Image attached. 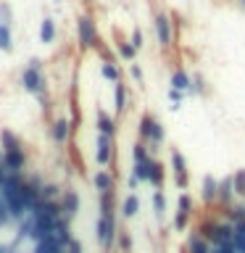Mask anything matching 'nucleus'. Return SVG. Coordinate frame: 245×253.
Listing matches in <instances>:
<instances>
[{"label":"nucleus","instance_id":"nucleus-1","mask_svg":"<svg viewBox=\"0 0 245 253\" xmlns=\"http://www.w3.org/2000/svg\"><path fill=\"white\" fill-rule=\"evenodd\" d=\"M21 87H24L27 92H32L35 98L42 100L45 114L50 116V98H47V82H45L42 63H40V58H32V61H29V66L21 71Z\"/></svg>","mask_w":245,"mask_h":253},{"label":"nucleus","instance_id":"nucleus-2","mask_svg":"<svg viewBox=\"0 0 245 253\" xmlns=\"http://www.w3.org/2000/svg\"><path fill=\"white\" fill-rule=\"evenodd\" d=\"M198 232H201L205 240L211 243V248H224V245H235V224L221 216V219H205L198 224Z\"/></svg>","mask_w":245,"mask_h":253},{"label":"nucleus","instance_id":"nucleus-3","mask_svg":"<svg viewBox=\"0 0 245 253\" xmlns=\"http://www.w3.org/2000/svg\"><path fill=\"white\" fill-rule=\"evenodd\" d=\"M116 237H119V219L98 213V219H95V240H98V245L106 253H111L116 245Z\"/></svg>","mask_w":245,"mask_h":253},{"label":"nucleus","instance_id":"nucleus-4","mask_svg":"<svg viewBox=\"0 0 245 253\" xmlns=\"http://www.w3.org/2000/svg\"><path fill=\"white\" fill-rule=\"evenodd\" d=\"M153 161H156V156H150V150H148L145 142H140V140L134 142V145H132V174L140 182H148L150 179Z\"/></svg>","mask_w":245,"mask_h":253},{"label":"nucleus","instance_id":"nucleus-5","mask_svg":"<svg viewBox=\"0 0 245 253\" xmlns=\"http://www.w3.org/2000/svg\"><path fill=\"white\" fill-rule=\"evenodd\" d=\"M77 40L82 47H98L100 37H98V27L90 16H79L77 19Z\"/></svg>","mask_w":245,"mask_h":253},{"label":"nucleus","instance_id":"nucleus-6","mask_svg":"<svg viewBox=\"0 0 245 253\" xmlns=\"http://www.w3.org/2000/svg\"><path fill=\"white\" fill-rule=\"evenodd\" d=\"M171 174H174V185H177V190L185 193L187 185H190V169H187L185 156H182L177 148H171Z\"/></svg>","mask_w":245,"mask_h":253},{"label":"nucleus","instance_id":"nucleus-7","mask_svg":"<svg viewBox=\"0 0 245 253\" xmlns=\"http://www.w3.org/2000/svg\"><path fill=\"white\" fill-rule=\"evenodd\" d=\"M116 158V148H114V137L108 134H95V161L98 166H108Z\"/></svg>","mask_w":245,"mask_h":253},{"label":"nucleus","instance_id":"nucleus-8","mask_svg":"<svg viewBox=\"0 0 245 253\" xmlns=\"http://www.w3.org/2000/svg\"><path fill=\"white\" fill-rule=\"evenodd\" d=\"M153 29H156V40L161 47H171V40H174V29H171V19L166 13H156L153 19Z\"/></svg>","mask_w":245,"mask_h":253},{"label":"nucleus","instance_id":"nucleus-9","mask_svg":"<svg viewBox=\"0 0 245 253\" xmlns=\"http://www.w3.org/2000/svg\"><path fill=\"white\" fill-rule=\"evenodd\" d=\"M58 203H61V211H63V216H66V219H74L79 213V209H82V198H79V193H77V190H71V187H63Z\"/></svg>","mask_w":245,"mask_h":253},{"label":"nucleus","instance_id":"nucleus-10","mask_svg":"<svg viewBox=\"0 0 245 253\" xmlns=\"http://www.w3.org/2000/svg\"><path fill=\"white\" fill-rule=\"evenodd\" d=\"M47 134H50V140L55 142V145H66L74 132H71L69 119H53L50 126H47Z\"/></svg>","mask_w":245,"mask_h":253},{"label":"nucleus","instance_id":"nucleus-11","mask_svg":"<svg viewBox=\"0 0 245 253\" xmlns=\"http://www.w3.org/2000/svg\"><path fill=\"white\" fill-rule=\"evenodd\" d=\"M235 185H232V174L229 177H221L219 179V190H216V206H221V209H227V206H232L235 201Z\"/></svg>","mask_w":245,"mask_h":253},{"label":"nucleus","instance_id":"nucleus-12","mask_svg":"<svg viewBox=\"0 0 245 253\" xmlns=\"http://www.w3.org/2000/svg\"><path fill=\"white\" fill-rule=\"evenodd\" d=\"M37 248H40V237L35 232H24L21 229V235H19V240L13 243L11 253H37Z\"/></svg>","mask_w":245,"mask_h":253},{"label":"nucleus","instance_id":"nucleus-13","mask_svg":"<svg viewBox=\"0 0 245 253\" xmlns=\"http://www.w3.org/2000/svg\"><path fill=\"white\" fill-rule=\"evenodd\" d=\"M179 253H211V243L205 240V237L195 229V232H190V235H187L185 251H179Z\"/></svg>","mask_w":245,"mask_h":253},{"label":"nucleus","instance_id":"nucleus-14","mask_svg":"<svg viewBox=\"0 0 245 253\" xmlns=\"http://www.w3.org/2000/svg\"><path fill=\"white\" fill-rule=\"evenodd\" d=\"M98 195V213H103V216H116V193L114 190H106V193H95Z\"/></svg>","mask_w":245,"mask_h":253},{"label":"nucleus","instance_id":"nucleus-15","mask_svg":"<svg viewBox=\"0 0 245 253\" xmlns=\"http://www.w3.org/2000/svg\"><path fill=\"white\" fill-rule=\"evenodd\" d=\"M95 126H98V134H108V137H114V134H116L114 116L106 114L103 108H95Z\"/></svg>","mask_w":245,"mask_h":253},{"label":"nucleus","instance_id":"nucleus-16","mask_svg":"<svg viewBox=\"0 0 245 253\" xmlns=\"http://www.w3.org/2000/svg\"><path fill=\"white\" fill-rule=\"evenodd\" d=\"M116 185V174L114 171H106V169H98L92 174V187L95 193H106V190H114Z\"/></svg>","mask_w":245,"mask_h":253},{"label":"nucleus","instance_id":"nucleus-17","mask_svg":"<svg viewBox=\"0 0 245 253\" xmlns=\"http://www.w3.org/2000/svg\"><path fill=\"white\" fill-rule=\"evenodd\" d=\"M216 190H219V179L213 177V174H203V179H201L203 203H216Z\"/></svg>","mask_w":245,"mask_h":253},{"label":"nucleus","instance_id":"nucleus-18","mask_svg":"<svg viewBox=\"0 0 245 253\" xmlns=\"http://www.w3.org/2000/svg\"><path fill=\"white\" fill-rule=\"evenodd\" d=\"M19 148H24V142L19 140V134L13 129L0 132V150H3V153H11V150H19Z\"/></svg>","mask_w":245,"mask_h":253},{"label":"nucleus","instance_id":"nucleus-19","mask_svg":"<svg viewBox=\"0 0 245 253\" xmlns=\"http://www.w3.org/2000/svg\"><path fill=\"white\" fill-rule=\"evenodd\" d=\"M126 108H129V98H126V84L116 82V90H114V111L119 116L126 114Z\"/></svg>","mask_w":245,"mask_h":253},{"label":"nucleus","instance_id":"nucleus-20","mask_svg":"<svg viewBox=\"0 0 245 253\" xmlns=\"http://www.w3.org/2000/svg\"><path fill=\"white\" fill-rule=\"evenodd\" d=\"M137 213H140V198L134 193H129L122 201V219H134Z\"/></svg>","mask_w":245,"mask_h":253},{"label":"nucleus","instance_id":"nucleus-21","mask_svg":"<svg viewBox=\"0 0 245 253\" xmlns=\"http://www.w3.org/2000/svg\"><path fill=\"white\" fill-rule=\"evenodd\" d=\"M190 84H193V77H190L185 69H177V71L171 74V90L190 92Z\"/></svg>","mask_w":245,"mask_h":253},{"label":"nucleus","instance_id":"nucleus-22","mask_svg":"<svg viewBox=\"0 0 245 253\" xmlns=\"http://www.w3.org/2000/svg\"><path fill=\"white\" fill-rule=\"evenodd\" d=\"M153 124H156V119L150 116V114H142L140 122H137V140L145 142V145H148V140H150V129H153Z\"/></svg>","mask_w":245,"mask_h":253},{"label":"nucleus","instance_id":"nucleus-23","mask_svg":"<svg viewBox=\"0 0 245 253\" xmlns=\"http://www.w3.org/2000/svg\"><path fill=\"white\" fill-rule=\"evenodd\" d=\"M163 182H166V169H163V164L153 161V169H150V179H148V185H153L156 190H163Z\"/></svg>","mask_w":245,"mask_h":253},{"label":"nucleus","instance_id":"nucleus-24","mask_svg":"<svg viewBox=\"0 0 245 253\" xmlns=\"http://www.w3.org/2000/svg\"><path fill=\"white\" fill-rule=\"evenodd\" d=\"M166 195H163V190H156L153 193V216H156V221L161 224V221L166 219Z\"/></svg>","mask_w":245,"mask_h":253},{"label":"nucleus","instance_id":"nucleus-25","mask_svg":"<svg viewBox=\"0 0 245 253\" xmlns=\"http://www.w3.org/2000/svg\"><path fill=\"white\" fill-rule=\"evenodd\" d=\"M190 219H193V216H190V213H185V211H174V219H171V229H174V232H187V227H190Z\"/></svg>","mask_w":245,"mask_h":253},{"label":"nucleus","instance_id":"nucleus-26","mask_svg":"<svg viewBox=\"0 0 245 253\" xmlns=\"http://www.w3.org/2000/svg\"><path fill=\"white\" fill-rule=\"evenodd\" d=\"M116 245H119V251H122V253H132V251H134V240H132L129 229L119 227V237H116Z\"/></svg>","mask_w":245,"mask_h":253},{"label":"nucleus","instance_id":"nucleus-27","mask_svg":"<svg viewBox=\"0 0 245 253\" xmlns=\"http://www.w3.org/2000/svg\"><path fill=\"white\" fill-rule=\"evenodd\" d=\"M63 190L55 185V182H42V187H40V198L42 201H58Z\"/></svg>","mask_w":245,"mask_h":253},{"label":"nucleus","instance_id":"nucleus-28","mask_svg":"<svg viewBox=\"0 0 245 253\" xmlns=\"http://www.w3.org/2000/svg\"><path fill=\"white\" fill-rule=\"evenodd\" d=\"M40 40L45 45H50L55 40V21L53 19H42V24H40Z\"/></svg>","mask_w":245,"mask_h":253},{"label":"nucleus","instance_id":"nucleus-29","mask_svg":"<svg viewBox=\"0 0 245 253\" xmlns=\"http://www.w3.org/2000/svg\"><path fill=\"white\" fill-rule=\"evenodd\" d=\"M0 50L3 53L13 50V32H11V27H3V24H0Z\"/></svg>","mask_w":245,"mask_h":253},{"label":"nucleus","instance_id":"nucleus-30","mask_svg":"<svg viewBox=\"0 0 245 253\" xmlns=\"http://www.w3.org/2000/svg\"><path fill=\"white\" fill-rule=\"evenodd\" d=\"M100 74L106 77L108 82H114V84L122 82V69H119L116 63H103V66H100Z\"/></svg>","mask_w":245,"mask_h":253},{"label":"nucleus","instance_id":"nucleus-31","mask_svg":"<svg viewBox=\"0 0 245 253\" xmlns=\"http://www.w3.org/2000/svg\"><path fill=\"white\" fill-rule=\"evenodd\" d=\"M232 185H235V195L245 201V169H237L232 174Z\"/></svg>","mask_w":245,"mask_h":253},{"label":"nucleus","instance_id":"nucleus-32","mask_svg":"<svg viewBox=\"0 0 245 253\" xmlns=\"http://www.w3.org/2000/svg\"><path fill=\"white\" fill-rule=\"evenodd\" d=\"M177 209H179V211H185V213H190V216H193V213H195V201H193V195H187V193H179Z\"/></svg>","mask_w":245,"mask_h":253},{"label":"nucleus","instance_id":"nucleus-33","mask_svg":"<svg viewBox=\"0 0 245 253\" xmlns=\"http://www.w3.org/2000/svg\"><path fill=\"white\" fill-rule=\"evenodd\" d=\"M116 50H119V55H122L124 61H134V47H132V42H124V40H119L116 42Z\"/></svg>","mask_w":245,"mask_h":253},{"label":"nucleus","instance_id":"nucleus-34","mask_svg":"<svg viewBox=\"0 0 245 253\" xmlns=\"http://www.w3.org/2000/svg\"><path fill=\"white\" fill-rule=\"evenodd\" d=\"M11 21H13L11 5H8V3H0V24H3V27H11Z\"/></svg>","mask_w":245,"mask_h":253},{"label":"nucleus","instance_id":"nucleus-35","mask_svg":"<svg viewBox=\"0 0 245 253\" xmlns=\"http://www.w3.org/2000/svg\"><path fill=\"white\" fill-rule=\"evenodd\" d=\"M203 90H205V79L201 74H195L193 77V84H190V95H201Z\"/></svg>","mask_w":245,"mask_h":253},{"label":"nucleus","instance_id":"nucleus-36","mask_svg":"<svg viewBox=\"0 0 245 253\" xmlns=\"http://www.w3.org/2000/svg\"><path fill=\"white\" fill-rule=\"evenodd\" d=\"M129 77H132L140 87H142V82H145V74H142V69L137 66V63H132V66H129Z\"/></svg>","mask_w":245,"mask_h":253},{"label":"nucleus","instance_id":"nucleus-37","mask_svg":"<svg viewBox=\"0 0 245 253\" xmlns=\"http://www.w3.org/2000/svg\"><path fill=\"white\" fill-rule=\"evenodd\" d=\"M169 100H171V108L177 111L182 106V100H185V92H179V90H169Z\"/></svg>","mask_w":245,"mask_h":253},{"label":"nucleus","instance_id":"nucleus-38","mask_svg":"<svg viewBox=\"0 0 245 253\" xmlns=\"http://www.w3.org/2000/svg\"><path fill=\"white\" fill-rule=\"evenodd\" d=\"M129 42H132V47H134V50H140V47L145 45V35H142L140 29H134V32H132V40H129Z\"/></svg>","mask_w":245,"mask_h":253},{"label":"nucleus","instance_id":"nucleus-39","mask_svg":"<svg viewBox=\"0 0 245 253\" xmlns=\"http://www.w3.org/2000/svg\"><path fill=\"white\" fill-rule=\"evenodd\" d=\"M98 50H100V55H103V63H116V61H114V53H111L103 42L98 45Z\"/></svg>","mask_w":245,"mask_h":253},{"label":"nucleus","instance_id":"nucleus-40","mask_svg":"<svg viewBox=\"0 0 245 253\" xmlns=\"http://www.w3.org/2000/svg\"><path fill=\"white\" fill-rule=\"evenodd\" d=\"M137 185H140V179L132 174V177H129V190H137Z\"/></svg>","mask_w":245,"mask_h":253},{"label":"nucleus","instance_id":"nucleus-41","mask_svg":"<svg viewBox=\"0 0 245 253\" xmlns=\"http://www.w3.org/2000/svg\"><path fill=\"white\" fill-rule=\"evenodd\" d=\"M240 3H243V8H245V0H240Z\"/></svg>","mask_w":245,"mask_h":253},{"label":"nucleus","instance_id":"nucleus-42","mask_svg":"<svg viewBox=\"0 0 245 253\" xmlns=\"http://www.w3.org/2000/svg\"><path fill=\"white\" fill-rule=\"evenodd\" d=\"M3 253H11V251H3Z\"/></svg>","mask_w":245,"mask_h":253}]
</instances>
